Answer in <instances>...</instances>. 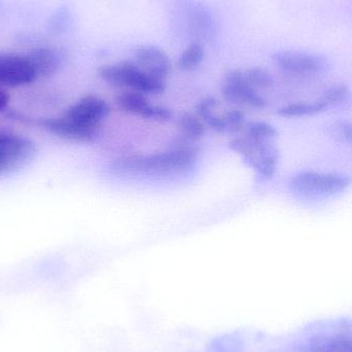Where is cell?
<instances>
[{"mask_svg":"<svg viewBox=\"0 0 352 352\" xmlns=\"http://www.w3.org/2000/svg\"><path fill=\"white\" fill-rule=\"evenodd\" d=\"M326 109V105L320 100L314 103H296V104L287 105L281 107L277 113L281 117L285 118L304 117V116L315 115Z\"/></svg>","mask_w":352,"mask_h":352,"instance_id":"cell-17","label":"cell"},{"mask_svg":"<svg viewBox=\"0 0 352 352\" xmlns=\"http://www.w3.org/2000/svg\"><path fill=\"white\" fill-rule=\"evenodd\" d=\"M272 59L283 72L300 76L318 74L328 66V60L324 56L295 50L276 52Z\"/></svg>","mask_w":352,"mask_h":352,"instance_id":"cell-9","label":"cell"},{"mask_svg":"<svg viewBox=\"0 0 352 352\" xmlns=\"http://www.w3.org/2000/svg\"><path fill=\"white\" fill-rule=\"evenodd\" d=\"M134 63L149 76L163 80L171 72V62L167 54L154 45H143L134 51Z\"/></svg>","mask_w":352,"mask_h":352,"instance_id":"cell-11","label":"cell"},{"mask_svg":"<svg viewBox=\"0 0 352 352\" xmlns=\"http://www.w3.org/2000/svg\"><path fill=\"white\" fill-rule=\"evenodd\" d=\"M229 148L241 155L246 164L258 173L260 179H271L276 173L279 152L270 142L236 138L231 140Z\"/></svg>","mask_w":352,"mask_h":352,"instance_id":"cell-4","label":"cell"},{"mask_svg":"<svg viewBox=\"0 0 352 352\" xmlns=\"http://www.w3.org/2000/svg\"><path fill=\"white\" fill-rule=\"evenodd\" d=\"M329 133L331 136L342 142V144H351L352 140V126L349 122H337L329 127Z\"/></svg>","mask_w":352,"mask_h":352,"instance_id":"cell-22","label":"cell"},{"mask_svg":"<svg viewBox=\"0 0 352 352\" xmlns=\"http://www.w3.org/2000/svg\"><path fill=\"white\" fill-rule=\"evenodd\" d=\"M198 155V148L183 144L169 152L119 159L114 163L112 169L118 175H126L178 173L191 166Z\"/></svg>","mask_w":352,"mask_h":352,"instance_id":"cell-2","label":"cell"},{"mask_svg":"<svg viewBox=\"0 0 352 352\" xmlns=\"http://www.w3.org/2000/svg\"><path fill=\"white\" fill-rule=\"evenodd\" d=\"M216 107V99L213 98V97H207V98H204L203 100L200 101L198 107H196V111H198V113L200 117V116L205 115V113H210V111H214Z\"/></svg>","mask_w":352,"mask_h":352,"instance_id":"cell-24","label":"cell"},{"mask_svg":"<svg viewBox=\"0 0 352 352\" xmlns=\"http://www.w3.org/2000/svg\"><path fill=\"white\" fill-rule=\"evenodd\" d=\"M184 26L194 43H210L216 38L218 25L212 10L202 2L188 0L181 6Z\"/></svg>","mask_w":352,"mask_h":352,"instance_id":"cell-5","label":"cell"},{"mask_svg":"<svg viewBox=\"0 0 352 352\" xmlns=\"http://www.w3.org/2000/svg\"><path fill=\"white\" fill-rule=\"evenodd\" d=\"M243 130L246 138L258 142H271L278 134L276 128L266 122H250Z\"/></svg>","mask_w":352,"mask_h":352,"instance_id":"cell-16","label":"cell"},{"mask_svg":"<svg viewBox=\"0 0 352 352\" xmlns=\"http://www.w3.org/2000/svg\"><path fill=\"white\" fill-rule=\"evenodd\" d=\"M307 352H351V341L347 337L328 336L314 339L307 345Z\"/></svg>","mask_w":352,"mask_h":352,"instance_id":"cell-13","label":"cell"},{"mask_svg":"<svg viewBox=\"0 0 352 352\" xmlns=\"http://www.w3.org/2000/svg\"><path fill=\"white\" fill-rule=\"evenodd\" d=\"M144 119L151 120V121L165 123V122L171 121L173 119L174 113L171 109L165 107H157V105H149L146 111L142 116Z\"/></svg>","mask_w":352,"mask_h":352,"instance_id":"cell-23","label":"cell"},{"mask_svg":"<svg viewBox=\"0 0 352 352\" xmlns=\"http://www.w3.org/2000/svg\"><path fill=\"white\" fill-rule=\"evenodd\" d=\"M10 102V96L6 92V88L0 86V111H4Z\"/></svg>","mask_w":352,"mask_h":352,"instance_id":"cell-25","label":"cell"},{"mask_svg":"<svg viewBox=\"0 0 352 352\" xmlns=\"http://www.w3.org/2000/svg\"><path fill=\"white\" fill-rule=\"evenodd\" d=\"M351 184L347 176L332 173H303L293 176L289 188L304 196H334L346 190Z\"/></svg>","mask_w":352,"mask_h":352,"instance_id":"cell-6","label":"cell"},{"mask_svg":"<svg viewBox=\"0 0 352 352\" xmlns=\"http://www.w3.org/2000/svg\"><path fill=\"white\" fill-rule=\"evenodd\" d=\"M349 95V87L346 85H335L329 88L322 95V101L327 107H335L346 101Z\"/></svg>","mask_w":352,"mask_h":352,"instance_id":"cell-21","label":"cell"},{"mask_svg":"<svg viewBox=\"0 0 352 352\" xmlns=\"http://www.w3.org/2000/svg\"><path fill=\"white\" fill-rule=\"evenodd\" d=\"M222 95L227 102L264 109L266 102L244 80L243 70H231L225 76Z\"/></svg>","mask_w":352,"mask_h":352,"instance_id":"cell-10","label":"cell"},{"mask_svg":"<svg viewBox=\"0 0 352 352\" xmlns=\"http://www.w3.org/2000/svg\"><path fill=\"white\" fill-rule=\"evenodd\" d=\"M244 80L248 86L256 89H269L274 84V78L264 68L252 67L243 70Z\"/></svg>","mask_w":352,"mask_h":352,"instance_id":"cell-19","label":"cell"},{"mask_svg":"<svg viewBox=\"0 0 352 352\" xmlns=\"http://www.w3.org/2000/svg\"><path fill=\"white\" fill-rule=\"evenodd\" d=\"M35 152L34 144L25 136L0 131V177L22 168Z\"/></svg>","mask_w":352,"mask_h":352,"instance_id":"cell-7","label":"cell"},{"mask_svg":"<svg viewBox=\"0 0 352 352\" xmlns=\"http://www.w3.org/2000/svg\"><path fill=\"white\" fill-rule=\"evenodd\" d=\"M118 107L126 113L138 115L142 117L147 107L150 105L148 99L143 93L136 91H124L116 98Z\"/></svg>","mask_w":352,"mask_h":352,"instance_id":"cell-14","label":"cell"},{"mask_svg":"<svg viewBox=\"0 0 352 352\" xmlns=\"http://www.w3.org/2000/svg\"><path fill=\"white\" fill-rule=\"evenodd\" d=\"M99 76L111 86L127 88L143 94L159 95L165 92L163 80L149 76L132 61L103 66L99 69Z\"/></svg>","mask_w":352,"mask_h":352,"instance_id":"cell-3","label":"cell"},{"mask_svg":"<svg viewBox=\"0 0 352 352\" xmlns=\"http://www.w3.org/2000/svg\"><path fill=\"white\" fill-rule=\"evenodd\" d=\"M205 57L204 47L200 43H194L186 47L178 60V67L181 70H194L202 63Z\"/></svg>","mask_w":352,"mask_h":352,"instance_id":"cell-18","label":"cell"},{"mask_svg":"<svg viewBox=\"0 0 352 352\" xmlns=\"http://www.w3.org/2000/svg\"><path fill=\"white\" fill-rule=\"evenodd\" d=\"M245 124V116L242 111H229L221 117V133H236L241 131Z\"/></svg>","mask_w":352,"mask_h":352,"instance_id":"cell-20","label":"cell"},{"mask_svg":"<svg viewBox=\"0 0 352 352\" xmlns=\"http://www.w3.org/2000/svg\"><path fill=\"white\" fill-rule=\"evenodd\" d=\"M110 113L107 101L96 95H86L70 105L63 115L43 120L50 133L72 142H91Z\"/></svg>","mask_w":352,"mask_h":352,"instance_id":"cell-1","label":"cell"},{"mask_svg":"<svg viewBox=\"0 0 352 352\" xmlns=\"http://www.w3.org/2000/svg\"><path fill=\"white\" fill-rule=\"evenodd\" d=\"M31 64L37 72V76H53L59 69L61 58L57 51L49 47H41L33 49L27 55Z\"/></svg>","mask_w":352,"mask_h":352,"instance_id":"cell-12","label":"cell"},{"mask_svg":"<svg viewBox=\"0 0 352 352\" xmlns=\"http://www.w3.org/2000/svg\"><path fill=\"white\" fill-rule=\"evenodd\" d=\"M180 131L185 140L189 142L200 140L205 135V125L202 120L198 119L194 113H185L181 116L178 122Z\"/></svg>","mask_w":352,"mask_h":352,"instance_id":"cell-15","label":"cell"},{"mask_svg":"<svg viewBox=\"0 0 352 352\" xmlns=\"http://www.w3.org/2000/svg\"><path fill=\"white\" fill-rule=\"evenodd\" d=\"M37 78L26 55L0 53V86L6 89L20 88L32 84Z\"/></svg>","mask_w":352,"mask_h":352,"instance_id":"cell-8","label":"cell"}]
</instances>
